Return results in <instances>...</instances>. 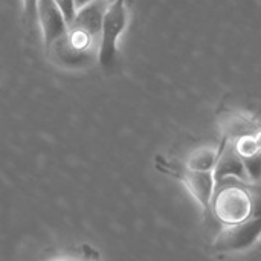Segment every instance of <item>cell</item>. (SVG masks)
I'll list each match as a JSON object with an SVG mask.
<instances>
[{
  "mask_svg": "<svg viewBox=\"0 0 261 261\" xmlns=\"http://www.w3.org/2000/svg\"><path fill=\"white\" fill-rule=\"evenodd\" d=\"M245 162V170H246V176H248V180L251 182H255V184H260L261 182V151L248 158V159H243Z\"/></svg>",
  "mask_w": 261,
  "mask_h": 261,
  "instance_id": "7c38bea8",
  "label": "cell"
},
{
  "mask_svg": "<svg viewBox=\"0 0 261 261\" xmlns=\"http://www.w3.org/2000/svg\"><path fill=\"white\" fill-rule=\"evenodd\" d=\"M232 144H234V148L240 154L242 159H248V158L260 153L258 145H257V141H255V136H243V138L237 139Z\"/></svg>",
  "mask_w": 261,
  "mask_h": 261,
  "instance_id": "8fae6325",
  "label": "cell"
},
{
  "mask_svg": "<svg viewBox=\"0 0 261 261\" xmlns=\"http://www.w3.org/2000/svg\"><path fill=\"white\" fill-rule=\"evenodd\" d=\"M128 23V11H127V0H115L109 5L101 37L98 46V63L102 67H112L116 63L118 57V41L124 34Z\"/></svg>",
  "mask_w": 261,
  "mask_h": 261,
  "instance_id": "7a4b0ae2",
  "label": "cell"
},
{
  "mask_svg": "<svg viewBox=\"0 0 261 261\" xmlns=\"http://www.w3.org/2000/svg\"><path fill=\"white\" fill-rule=\"evenodd\" d=\"M107 2H109V3H113V2H115V0H107Z\"/></svg>",
  "mask_w": 261,
  "mask_h": 261,
  "instance_id": "e0dca14e",
  "label": "cell"
},
{
  "mask_svg": "<svg viewBox=\"0 0 261 261\" xmlns=\"http://www.w3.org/2000/svg\"><path fill=\"white\" fill-rule=\"evenodd\" d=\"M57 6L60 8V11L63 12L67 24L70 26L73 18H75V14H76V6H75V0H55Z\"/></svg>",
  "mask_w": 261,
  "mask_h": 261,
  "instance_id": "4fadbf2b",
  "label": "cell"
},
{
  "mask_svg": "<svg viewBox=\"0 0 261 261\" xmlns=\"http://www.w3.org/2000/svg\"><path fill=\"white\" fill-rule=\"evenodd\" d=\"M255 141H257V145H258V150L261 151V128L258 130V133L255 135Z\"/></svg>",
  "mask_w": 261,
  "mask_h": 261,
  "instance_id": "2e32d148",
  "label": "cell"
},
{
  "mask_svg": "<svg viewBox=\"0 0 261 261\" xmlns=\"http://www.w3.org/2000/svg\"><path fill=\"white\" fill-rule=\"evenodd\" d=\"M93 0H75V6H76V11L78 9H81L83 6H86V5H89V3H92Z\"/></svg>",
  "mask_w": 261,
  "mask_h": 261,
  "instance_id": "9a60e30c",
  "label": "cell"
},
{
  "mask_svg": "<svg viewBox=\"0 0 261 261\" xmlns=\"http://www.w3.org/2000/svg\"><path fill=\"white\" fill-rule=\"evenodd\" d=\"M37 21L41 29L43 44L47 49L54 41L64 35L69 29V24L57 6L55 0H38L37 5Z\"/></svg>",
  "mask_w": 261,
  "mask_h": 261,
  "instance_id": "8992f818",
  "label": "cell"
},
{
  "mask_svg": "<svg viewBox=\"0 0 261 261\" xmlns=\"http://www.w3.org/2000/svg\"><path fill=\"white\" fill-rule=\"evenodd\" d=\"M213 176L216 179V184H220V182L228 180V179H236L240 182L248 180L245 162L240 158V154L236 151L232 142L223 141L220 158H219L217 165L213 171Z\"/></svg>",
  "mask_w": 261,
  "mask_h": 261,
  "instance_id": "ba28073f",
  "label": "cell"
},
{
  "mask_svg": "<svg viewBox=\"0 0 261 261\" xmlns=\"http://www.w3.org/2000/svg\"><path fill=\"white\" fill-rule=\"evenodd\" d=\"M109 5L110 3L107 0H93L92 3H89L76 11L75 18L70 26L80 28V29L89 32L96 40H99L104 15H106Z\"/></svg>",
  "mask_w": 261,
  "mask_h": 261,
  "instance_id": "9c48e42d",
  "label": "cell"
},
{
  "mask_svg": "<svg viewBox=\"0 0 261 261\" xmlns=\"http://www.w3.org/2000/svg\"><path fill=\"white\" fill-rule=\"evenodd\" d=\"M217 124L226 142H236L243 136H255L261 128V124L254 116L237 110H225L220 113Z\"/></svg>",
  "mask_w": 261,
  "mask_h": 261,
  "instance_id": "52a82bcc",
  "label": "cell"
},
{
  "mask_svg": "<svg viewBox=\"0 0 261 261\" xmlns=\"http://www.w3.org/2000/svg\"><path fill=\"white\" fill-rule=\"evenodd\" d=\"M47 58L66 70H83L98 61V50H80L73 47L66 35H61L46 49Z\"/></svg>",
  "mask_w": 261,
  "mask_h": 261,
  "instance_id": "5b68a950",
  "label": "cell"
},
{
  "mask_svg": "<svg viewBox=\"0 0 261 261\" xmlns=\"http://www.w3.org/2000/svg\"><path fill=\"white\" fill-rule=\"evenodd\" d=\"M57 261H69V260H57Z\"/></svg>",
  "mask_w": 261,
  "mask_h": 261,
  "instance_id": "ac0fdd59",
  "label": "cell"
},
{
  "mask_svg": "<svg viewBox=\"0 0 261 261\" xmlns=\"http://www.w3.org/2000/svg\"><path fill=\"white\" fill-rule=\"evenodd\" d=\"M161 168L167 173L174 174L184 184L187 191L193 196V199L197 202V205L203 211H208L211 208L213 196L216 191V179H214L213 173L193 171V170H188L187 167L173 168V167L164 165Z\"/></svg>",
  "mask_w": 261,
  "mask_h": 261,
  "instance_id": "277c9868",
  "label": "cell"
},
{
  "mask_svg": "<svg viewBox=\"0 0 261 261\" xmlns=\"http://www.w3.org/2000/svg\"><path fill=\"white\" fill-rule=\"evenodd\" d=\"M220 151H222V147L220 148H211V147L197 148L191 151V154L188 156L185 162V167L193 171L213 173L220 158Z\"/></svg>",
  "mask_w": 261,
  "mask_h": 261,
  "instance_id": "30bf717a",
  "label": "cell"
},
{
  "mask_svg": "<svg viewBox=\"0 0 261 261\" xmlns=\"http://www.w3.org/2000/svg\"><path fill=\"white\" fill-rule=\"evenodd\" d=\"M260 184H261V182H260Z\"/></svg>",
  "mask_w": 261,
  "mask_h": 261,
  "instance_id": "d6986e66",
  "label": "cell"
},
{
  "mask_svg": "<svg viewBox=\"0 0 261 261\" xmlns=\"http://www.w3.org/2000/svg\"><path fill=\"white\" fill-rule=\"evenodd\" d=\"M21 3H23V9H24L26 17H29L31 20L37 18V5H38V0H21Z\"/></svg>",
  "mask_w": 261,
  "mask_h": 261,
  "instance_id": "5bb4252c",
  "label": "cell"
},
{
  "mask_svg": "<svg viewBox=\"0 0 261 261\" xmlns=\"http://www.w3.org/2000/svg\"><path fill=\"white\" fill-rule=\"evenodd\" d=\"M213 214L223 226L239 225L254 214V200L249 185L223 180L216 184V191L211 202Z\"/></svg>",
  "mask_w": 261,
  "mask_h": 261,
  "instance_id": "6da1fadb",
  "label": "cell"
},
{
  "mask_svg": "<svg viewBox=\"0 0 261 261\" xmlns=\"http://www.w3.org/2000/svg\"><path fill=\"white\" fill-rule=\"evenodd\" d=\"M261 237V214H252L239 225L223 226L213 242L217 252H242L252 248Z\"/></svg>",
  "mask_w": 261,
  "mask_h": 261,
  "instance_id": "3957f363",
  "label": "cell"
}]
</instances>
